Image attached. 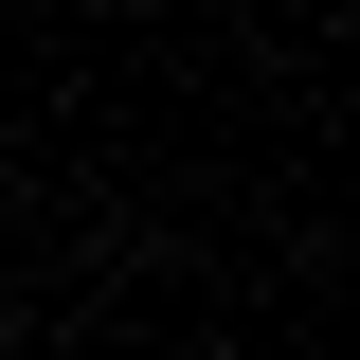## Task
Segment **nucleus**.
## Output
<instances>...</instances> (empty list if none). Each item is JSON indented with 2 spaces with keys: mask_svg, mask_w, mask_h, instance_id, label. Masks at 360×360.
<instances>
[{
  "mask_svg": "<svg viewBox=\"0 0 360 360\" xmlns=\"http://www.w3.org/2000/svg\"><path fill=\"white\" fill-rule=\"evenodd\" d=\"M0 162H18V90H0Z\"/></svg>",
  "mask_w": 360,
  "mask_h": 360,
  "instance_id": "obj_1",
  "label": "nucleus"
}]
</instances>
